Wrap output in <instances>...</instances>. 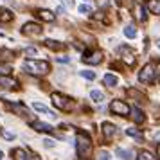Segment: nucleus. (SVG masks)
Listing matches in <instances>:
<instances>
[{
  "label": "nucleus",
  "instance_id": "aec40b11",
  "mask_svg": "<svg viewBox=\"0 0 160 160\" xmlns=\"http://www.w3.org/2000/svg\"><path fill=\"white\" fill-rule=\"evenodd\" d=\"M13 20V13L9 9H0V22H11Z\"/></svg>",
  "mask_w": 160,
  "mask_h": 160
},
{
  "label": "nucleus",
  "instance_id": "f704fd0d",
  "mask_svg": "<svg viewBox=\"0 0 160 160\" xmlns=\"http://www.w3.org/2000/svg\"><path fill=\"white\" fill-rule=\"evenodd\" d=\"M65 6H68V8H74V0H61Z\"/></svg>",
  "mask_w": 160,
  "mask_h": 160
},
{
  "label": "nucleus",
  "instance_id": "0eeeda50",
  "mask_svg": "<svg viewBox=\"0 0 160 160\" xmlns=\"http://www.w3.org/2000/svg\"><path fill=\"white\" fill-rule=\"evenodd\" d=\"M42 25L40 23H34V22H29V23H25L23 25V29L22 32L25 34V36H40L42 34Z\"/></svg>",
  "mask_w": 160,
  "mask_h": 160
},
{
  "label": "nucleus",
  "instance_id": "473e14b6",
  "mask_svg": "<svg viewBox=\"0 0 160 160\" xmlns=\"http://www.w3.org/2000/svg\"><path fill=\"white\" fill-rule=\"evenodd\" d=\"M43 144L47 146V148H54V146H56V140H52V138H45Z\"/></svg>",
  "mask_w": 160,
  "mask_h": 160
},
{
  "label": "nucleus",
  "instance_id": "7ed1b4c3",
  "mask_svg": "<svg viewBox=\"0 0 160 160\" xmlns=\"http://www.w3.org/2000/svg\"><path fill=\"white\" fill-rule=\"evenodd\" d=\"M51 97H52L54 106H56V108H59V110H63V112H72L74 106H76L72 99H68L67 95H61V94H58V92H54Z\"/></svg>",
  "mask_w": 160,
  "mask_h": 160
},
{
  "label": "nucleus",
  "instance_id": "4be33fe9",
  "mask_svg": "<svg viewBox=\"0 0 160 160\" xmlns=\"http://www.w3.org/2000/svg\"><path fill=\"white\" fill-rule=\"evenodd\" d=\"M126 133H128V135H130V137L137 138L138 142H142V140H144V137H142V135H140V133H138L137 130H133V128H128V130H126Z\"/></svg>",
  "mask_w": 160,
  "mask_h": 160
},
{
  "label": "nucleus",
  "instance_id": "4c0bfd02",
  "mask_svg": "<svg viewBox=\"0 0 160 160\" xmlns=\"http://www.w3.org/2000/svg\"><path fill=\"white\" fill-rule=\"evenodd\" d=\"M115 4H119V6H121V0H115Z\"/></svg>",
  "mask_w": 160,
  "mask_h": 160
},
{
  "label": "nucleus",
  "instance_id": "2f4dec72",
  "mask_svg": "<svg viewBox=\"0 0 160 160\" xmlns=\"http://www.w3.org/2000/svg\"><path fill=\"white\" fill-rule=\"evenodd\" d=\"M2 135H4V138H8V140H13L15 138V133H11V131H2Z\"/></svg>",
  "mask_w": 160,
  "mask_h": 160
},
{
  "label": "nucleus",
  "instance_id": "a878e982",
  "mask_svg": "<svg viewBox=\"0 0 160 160\" xmlns=\"http://www.w3.org/2000/svg\"><path fill=\"white\" fill-rule=\"evenodd\" d=\"M79 76H81V78H85V79H88V81H94L95 79V72H92V70H81Z\"/></svg>",
  "mask_w": 160,
  "mask_h": 160
},
{
  "label": "nucleus",
  "instance_id": "f03ea898",
  "mask_svg": "<svg viewBox=\"0 0 160 160\" xmlns=\"http://www.w3.org/2000/svg\"><path fill=\"white\" fill-rule=\"evenodd\" d=\"M76 142H78V155L81 158H87L88 155L92 153V138L88 137V133L81 131V133H78Z\"/></svg>",
  "mask_w": 160,
  "mask_h": 160
},
{
  "label": "nucleus",
  "instance_id": "a211bd4d",
  "mask_svg": "<svg viewBox=\"0 0 160 160\" xmlns=\"http://www.w3.org/2000/svg\"><path fill=\"white\" fill-rule=\"evenodd\" d=\"M131 112V117H133V121L137 124H140V122H144V113L140 112L138 108H133V110H130Z\"/></svg>",
  "mask_w": 160,
  "mask_h": 160
},
{
  "label": "nucleus",
  "instance_id": "423d86ee",
  "mask_svg": "<svg viewBox=\"0 0 160 160\" xmlns=\"http://www.w3.org/2000/svg\"><path fill=\"white\" fill-rule=\"evenodd\" d=\"M117 52L121 54V58H122L128 65H133V63H135V51H133L131 47H128V45H121V47L117 49Z\"/></svg>",
  "mask_w": 160,
  "mask_h": 160
},
{
  "label": "nucleus",
  "instance_id": "2eb2a0df",
  "mask_svg": "<svg viewBox=\"0 0 160 160\" xmlns=\"http://www.w3.org/2000/svg\"><path fill=\"white\" fill-rule=\"evenodd\" d=\"M102 81H104V85H106V87H115L117 83H119L117 76H113V74H104Z\"/></svg>",
  "mask_w": 160,
  "mask_h": 160
},
{
  "label": "nucleus",
  "instance_id": "393cba45",
  "mask_svg": "<svg viewBox=\"0 0 160 160\" xmlns=\"http://www.w3.org/2000/svg\"><path fill=\"white\" fill-rule=\"evenodd\" d=\"M90 97H92V99H94L95 102H101L102 99H104L102 92H99V90H92V92H90Z\"/></svg>",
  "mask_w": 160,
  "mask_h": 160
},
{
  "label": "nucleus",
  "instance_id": "6e6552de",
  "mask_svg": "<svg viewBox=\"0 0 160 160\" xmlns=\"http://www.w3.org/2000/svg\"><path fill=\"white\" fill-rule=\"evenodd\" d=\"M110 112H113L117 115H128V113H130V108H128V104L122 102V101H112Z\"/></svg>",
  "mask_w": 160,
  "mask_h": 160
},
{
  "label": "nucleus",
  "instance_id": "7c9ffc66",
  "mask_svg": "<svg viewBox=\"0 0 160 160\" xmlns=\"http://www.w3.org/2000/svg\"><path fill=\"white\" fill-rule=\"evenodd\" d=\"M25 54H27V56H36L38 49L36 47H27V49H25Z\"/></svg>",
  "mask_w": 160,
  "mask_h": 160
},
{
  "label": "nucleus",
  "instance_id": "f8f14e48",
  "mask_svg": "<svg viewBox=\"0 0 160 160\" xmlns=\"http://www.w3.org/2000/svg\"><path fill=\"white\" fill-rule=\"evenodd\" d=\"M146 9H148L151 15H160V0H148Z\"/></svg>",
  "mask_w": 160,
  "mask_h": 160
},
{
  "label": "nucleus",
  "instance_id": "72a5a7b5",
  "mask_svg": "<svg viewBox=\"0 0 160 160\" xmlns=\"http://www.w3.org/2000/svg\"><path fill=\"white\" fill-rule=\"evenodd\" d=\"M58 61H59V63H68L70 58H68V56H63V58H58Z\"/></svg>",
  "mask_w": 160,
  "mask_h": 160
},
{
  "label": "nucleus",
  "instance_id": "c756f323",
  "mask_svg": "<svg viewBox=\"0 0 160 160\" xmlns=\"http://www.w3.org/2000/svg\"><path fill=\"white\" fill-rule=\"evenodd\" d=\"M11 72V67L9 65H0V76H8Z\"/></svg>",
  "mask_w": 160,
  "mask_h": 160
},
{
  "label": "nucleus",
  "instance_id": "6ab92c4d",
  "mask_svg": "<svg viewBox=\"0 0 160 160\" xmlns=\"http://www.w3.org/2000/svg\"><path fill=\"white\" fill-rule=\"evenodd\" d=\"M85 61H87V63H94V65L101 63V61H102V52H101V51H97L94 56H90V58H85Z\"/></svg>",
  "mask_w": 160,
  "mask_h": 160
},
{
  "label": "nucleus",
  "instance_id": "cd10ccee",
  "mask_svg": "<svg viewBox=\"0 0 160 160\" xmlns=\"http://www.w3.org/2000/svg\"><path fill=\"white\" fill-rule=\"evenodd\" d=\"M99 160H112V155L102 149V151H99Z\"/></svg>",
  "mask_w": 160,
  "mask_h": 160
},
{
  "label": "nucleus",
  "instance_id": "bb28decb",
  "mask_svg": "<svg viewBox=\"0 0 160 160\" xmlns=\"http://www.w3.org/2000/svg\"><path fill=\"white\" fill-rule=\"evenodd\" d=\"M11 108H13V110H16L18 113H22L23 117H27V115H29V112H27V108H23L22 104H11Z\"/></svg>",
  "mask_w": 160,
  "mask_h": 160
},
{
  "label": "nucleus",
  "instance_id": "9d476101",
  "mask_svg": "<svg viewBox=\"0 0 160 160\" xmlns=\"http://www.w3.org/2000/svg\"><path fill=\"white\" fill-rule=\"evenodd\" d=\"M16 79L13 78H8V76H0V88H4V90H11V88H16Z\"/></svg>",
  "mask_w": 160,
  "mask_h": 160
},
{
  "label": "nucleus",
  "instance_id": "58836bf2",
  "mask_svg": "<svg viewBox=\"0 0 160 160\" xmlns=\"http://www.w3.org/2000/svg\"><path fill=\"white\" fill-rule=\"evenodd\" d=\"M2 157H4V153H2V151H0V160H2Z\"/></svg>",
  "mask_w": 160,
  "mask_h": 160
},
{
  "label": "nucleus",
  "instance_id": "412c9836",
  "mask_svg": "<svg viewBox=\"0 0 160 160\" xmlns=\"http://www.w3.org/2000/svg\"><path fill=\"white\" fill-rule=\"evenodd\" d=\"M124 36L133 40V38L137 36V29H135L133 25H126V27H124Z\"/></svg>",
  "mask_w": 160,
  "mask_h": 160
},
{
  "label": "nucleus",
  "instance_id": "b1692460",
  "mask_svg": "<svg viewBox=\"0 0 160 160\" xmlns=\"http://www.w3.org/2000/svg\"><path fill=\"white\" fill-rule=\"evenodd\" d=\"M137 160H157V158H155L153 153H149V151H140L138 157H137Z\"/></svg>",
  "mask_w": 160,
  "mask_h": 160
},
{
  "label": "nucleus",
  "instance_id": "f257e3e1",
  "mask_svg": "<svg viewBox=\"0 0 160 160\" xmlns=\"http://www.w3.org/2000/svg\"><path fill=\"white\" fill-rule=\"evenodd\" d=\"M22 67L25 72L32 74V76H43L51 70L49 61H42V59H25Z\"/></svg>",
  "mask_w": 160,
  "mask_h": 160
},
{
  "label": "nucleus",
  "instance_id": "e433bc0d",
  "mask_svg": "<svg viewBox=\"0 0 160 160\" xmlns=\"http://www.w3.org/2000/svg\"><path fill=\"white\" fill-rule=\"evenodd\" d=\"M155 43H157V47H158V51H160V38L157 40V42H155Z\"/></svg>",
  "mask_w": 160,
  "mask_h": 160
},
{
  "label": "nucleus",
  "instance_id": "a19ab883",
  "mask_svg": "<svg viewBox=\"0 0 160 160\" xmlns=\"http://www.w3.org/2000/svg\"><path fill=\"white\" fill-rule=\"evenodd\" d=\"M87 2H88V0H87Z\"/></svg>",
  "mask_w": 160,
  "mask_h": 160
},
{
  "label": "nucleus",
  "instance_id": "20e7f679",
  "mask_svg": "<svg viewBox=\"0 0 160 160\" xmlns=\"http://www.w3.org/2000/svg\"><path fill=\"white\" fill-rule=\"evenodd\" d=\"M155 76H157V72H155V65H144L142 67V70H140V74H138V79H140V83L151 85L153 81H155Z\"/></svg>",
  "mask_w": 160,
  "mask_h": 160
},
{
  "label": "nucleus",
  "instance_id": "39448f33",
  "mask_svg": "<svg viewBox=\"0 0 160 160\" xmlns=\"http://www.w3.org/2000/svg\"><path fill=\"white\" fill-rule=\"evenodd\" d=\"M13 157H15V160H40L36 153L29 151V149H23V148L13 149Z\"/></svg>",
  "mask_w": 160,
  "mask_h": 160
},
{
  "label": "nucleus",
  "instance_id": "9b49d317",
  "mask_svg": "<svg viewBox=\"0 0 160 160\" xmlns=\"http://www.w3.org/2000/svg\"><path fill=\"white\" fill-rule=\"evenodd\" d=\"M32 108L36 110V112H42V113H45V115L51 117V119H56V113H54L52 110H49L45 104H42V102H32Z\"/></svg>",
  "mask_w": 160,
  "mask_h": 160
},
{
  "label": "nucleus",
  "instance_id": "ea45409f",
  "mask_svg": "<svg viewBox=\"0 0 160 160\" xmlns=\"http://www.w3.org/2000/svg\"><path fill=\"white\" fill-rule=\"evenodd\" d=\"M158 155H160V146H158Z\"/></svg>",
  "mask_w": 160,
  "mask_h": 160
},
{
  "label": "nucleus",
  "instance_id": "ddd939ff",
  "mask_svg": "<svg viewBox=\"0 0 160 160\" xmlns=\"http://www.w3.org/2000/svg\"><path fill=\"white\" fill-rule=\"evenodd\" d=\"M102 133H104L106 138H112L117 133V128L112 122H102Z\"/></svg>",
  "mask_w": 160,
  "mask_h": 160
},
{
  "label": "nucleus",
  "instance_id": "c85d7f7f",
  "mask_svg": "<svg viewBox=\"0 0 160 160\" xmlns=\"http://www.w3.org/2000/svg\"><path fill=\"white\" fill-rule=\"evenodd\" d=\"M78 11H79V13H83V15H87V13H90L92 9L88 8L87 4H81V6H78Z\"/></svg>",
  "mask_w": 160,
  "mask_h": 160
},
{
  "label": "nucleus",
  "instance_id": "f3484780",
  "mask_svg": "<svg viewBox=\"0 0 160 160\" xmlns=\"http://www.w3.org/2000/svg\"><path fill=\"white\" fill-rule=\"evenodd\" d=\"M45 47H49V49H54V51H61V49H65V45L56 42V40H45Z\"/></svg>",
  "mask_w": 160,
  "mask_h": 160
},
{
  "label": "nucleus",
  "instance_id": "dca6fc26",
  "mask_svg": "<svg viewBox=\"0 0 160 160\" xmlns=\"http://www.w3.org/2000/svg\"><path fill=\"white\" fill-rule=\"evenodd\" d=\"M38 16L42 20H45V22H54V15H52L51 11H47V9H40L38 11Z\"/></svg>",
  "mask_w": 160,
  "mask_h": 160
},
{
  "label": "nucleus",
  "instance_id": "5701e85b",
  "mask_svg": "<svg viewBox=\"0 0 160 160\" xmlns=\"http://www.w3.org/2000/svg\"><path fill=\"white\" fill-rule=\"evenodd\" d=\"M135 13H137V18L140 22H146V9L142 8V6H137V8H135Z\"/></svg>",
  "mask_w": 160,
  "mask_h": 160
},
{
  "label": "nucleus",
  "instance_id": "c9c22d12",
  "mask_svg": "<svg viewBox=\"0 0 160 160\" xmlns=\"http://www.w3.org/2000/svg\"><path fill=\"white\" fill-rule=\"evenodd\" d=\"M153 138H155V140H157V142H160V131H157V133H155V135H153Z\"/></svg>",
  "mask_w": 160,
  "mask_h": 160
},
{
  "label": "nucleus",
  "instance_id": "4468645a",
  "mask_svg": "<svg viewBox=\"0 0 160 160\" xmlns=\"http://www.w3.org/2000/svg\"><path fill=\"white\" fill-rule=\"evenodd\" d=\"M115 155L119 157V158H122V160H135V155H133V151H130V149L119 148V149L115 151Z\"/></svg>",
  "mask_w": 160,
  "mask_h": 160
},
{
  "label": "nucleus",
  "instance_id": "1a4fd4ad",
  "mask_svg": "<svg viewBox=\"0 0 160 160\" xmlns=\"http://www.w3.org/2000/svg\"><path fill=\"white\" fill-rule=\"evenodd\" d=\"M31 126L36 131H42V133H52V131H54V128H52L51 124L42 122V121H34V122H31Z\"/></svg>",
  "mask_w": 160,
  "mask_h": 160
}]
</instances>
